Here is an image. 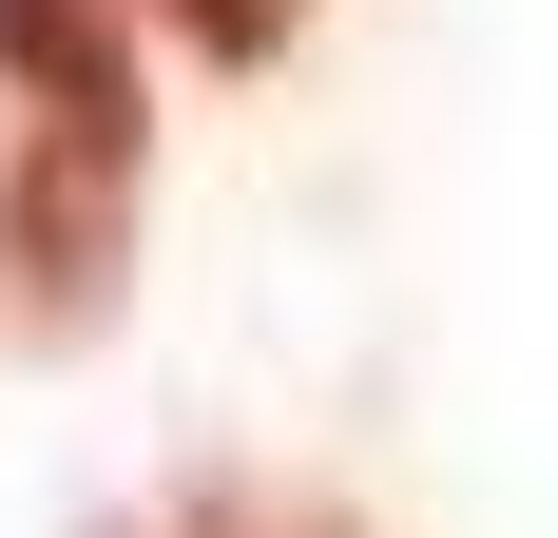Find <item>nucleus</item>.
Listing matches in <instances>:
<instances>
[{"instance_id": "obj_1", "label": "nucleus", "mask_w": 558, "mask_h": 538, "mask_svg": "<svg viewBox=\"0 0 558 538\" xmlns=\"http://www.w3.org/2000/svg\"><path fill=\"white\" fill-rule=\"evenodd\" d=\"M0 77H20V115L155 135V97H135V20H116V0H0Z\"/></svg>"}, {"instance_id": "obj_2", "label": "nucleus", "mask_w": 558, "mask_h": 538, "mask_svg": "<svg viewBox=\"0 0 558 538\" xmlns=\"http://www.w3.org/2000/svg\"><path fill=\"white\" fill-rule=\"evenodd\" d=\"M155 20H173V39H193V58H213V77H270V58H289V20H308V0H155Z\"/></svg>"}, {"instance_id": "obj_3", "label": "nucleus", "mask_w": 558, "mask_h": 538, "mask_svg": "<svg viewBox=\"0 0 558 538\" xmlns=\"http://www.w3.org/2000/svg\"><path fill=\"white\" fill-rule=\"evenodd\" d=\"M193 538H347V519H328V500H251V481H213V500H193Z\"/></svg>"}]
</instances>
